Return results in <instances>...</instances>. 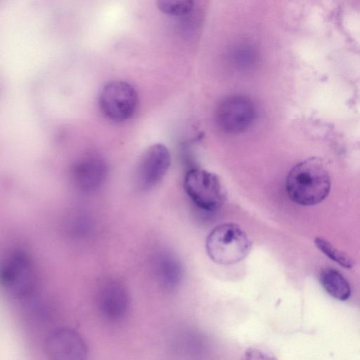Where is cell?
<instances>
[{"mask_svg":"<svg viewBox=\"0 0 360 360\" xmlns=\"http://www.w3.org/2000/svg\"><path fill=\"white\" fill-rule=\"evenodd\" d=\"M98 307L102 314L110 320L122 319L129 307L127 289L117 281H108L101 288L98 293Z\"/></svg>","mask_w":360,"mask_h":360,"instance_id":"obj_10","label":"cell"},{"mask_svg":"<svg viewBox=\"0 0 360 360\" xmlns=\"http://www.w3.org/2000/svg\"><path fill=\"white\" fill-rule=\"evenodd\" d=\"M44 350L46 356L53 360H81L88 354L82 335L68 328L52 331L45 340Z\"/></svg>","mask_w":360,"mask_h":360,"instance_id":"obj_8","label":"cell"},{"mask_svg":"<svg viewBox=\"0 0 360 360\" xmlns=\"http://www.w3.org/2000/svg\"><path fill=\"white\" fill-rule=\"evenodd\" d=\"M314 243L318 248L326 255L341 266L347 269L352 268L354 266V262L349 256L334 247L327 240L321 237H316Z\"/></svg>","mask_w":360,"mask_h":360,"instance_id":"obj_12","label":"cell"},{"mask_svg":"<svg viewBox=\"0 0 360 360\" xmlns=\"http://www.w3.org/2000/svg\"><path fill=\"white\" fill-rule=\"evenodd\" d=\"M184 187L193 203L203 210L216 211L226 200L225 191L219 177L205 169L188 170L184 176Z\"/></svg>","mask_w":360,"mask_h":360,"instance_id":"obj_4","label":"cell"},{"mask_svg":"<svg viewBox=\"0 0 360 360\" xmlns=\"http://www.w3.org/2000/svg\"><path fill=\"white\" fill-rule=\"evenodd\" d=\"M171 162L167 148L162 143L150 146L137 165L134 183L140 191H148L158 184L168 170Z\"/></svg>","mask_w":360,"mask_h":360,"instance_id":"obj_7","label":"cell"},{"mask_svg":"<svg viewBox=\"0 0 360 360\" xmlns=\"http://www.w3.org/2000/svg\"><path fill=\"white\" fill-rule=\"evenodd\" d=\"M331 177L326 162L311 157L295 165L285 181L289 198L297 204L311 206L321 202L328 195Z\"/></svg>","mask_w":360,"mask_h":360,"instance_id":"obj_1","label":"cell"},{"mask_svg":"<svg viewBox=\"0 0 360 360\" xmlns=\"http://www.w3.org/2000/svg\"><path fill=\"white\" fill-rule=\"evenodd\" d=\"M138 103L136 91L129 83L114 80L101 89L98 105L102 113L109 120L122 122L130 118Z\"/></svg>","mask_w":360,"mask_h":360,"instance_id":"obj_6","label":"cell"},{"mask_svg":"<svg viewBox=\"0 0 360 360\" xmlns=\"http://www.w3.org/2000/svg\"><path fill=\"white\" fill-rule=\"evenodd\" d=\"M70 174L78 189L89 192L99 188L104 182L108 175V165L101 157L90 154L75 162Z\"/></svg>","mask_w":360,"mask_h":360,"instance_id":"obj_9","label":"cell"},{"mask_svg":"<svg viewBox=\"0 0 360 360\" xmlns=\"http://www.w3.org/2000/svg\"><path fill=\"white\" fill-rule=\"evenodd\" d=\"M256 117V108L251 99L241 94H230L221 98L214 110L217 128L229 134L247 130Z\"/></svg>","mask_w":360,"mask_h":360,"instance_id":"obj_3","label":"cell"},{"mask_svg":"<svg viewBox=\"0 0 360 360\" xmlns=\"http://www.w3.org/2000/svg\"><path fill=\"white\" fill-rule=\"evenodd\" d=\"M205 248L207 255L215 263L230 265L246 257L251 249V242L238 225L224 223L210 232Z\"/></svg>","mask_w":360,"mask_h":360,"instance_id":"obj_2","label":"cell"},{"mask_svg":"<svg viewBox=\"0 0 360 360\" xmlns=\"http://www.w3.org/2000/svg\"><path fill=\"white\" fill-rule=\"evenodd\" d=\"M320 282L326 291L339 300H346L351 295V288L347 279L337 270L328 268L320 274Z\"/></svg>","mask_w":360,"mask_h":360,"instance_id":"obj_11","label":"cell"},{"mask_svg":"<svg viewBox=\"0 0 360 360\" xmlns=\"http://www.w3.org/2000/svg\"><path fill=\"white\" fill-rule=\"evenodd\" d=\"M92 230L91 222L84 216L73 219L70 224V231L77 237H84L89 234Z\"/></svg>","mask_w":360,"mask_h":360,"instance_id":"obj_14","label":"cell"},{"mask_svg":"<svg viewBox=\"0 0 360 360\" xmlns=\"http://www.w3.org/2000/svg\"><path fill=\"white\" fill-rule=\"evenodd\" d=\"M0 274L1 285L14 297H25L34 288L35 271L33 262L24 250L11 252L4 259Z\"/></svg>","mask_w":360,"mask_h":360,"instance_id":"obj_5","label":"cell"},{"mask_svg":"<svg viewBox=\"0 0 360 360\" xmlns=\"http://www.w3.org/2000/svg\"><path fill=\"white\" fill-rule=\"evenodd\" d=\"M157 6L164 13L183 15L190 12L194 0H156Z\"/></svg>","mask_w":360,"mask_h":360,"instance_id":"obj_13","label":"cell"}]
</instances>
